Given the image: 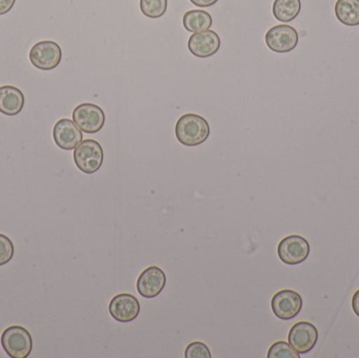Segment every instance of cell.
Returning <instances> with one entry per match:
<instances>
[{"instance_id":"6da1fadb","label":"cell","mask_w":359,"mask_h":358,"mask_svg":"<svg viewBox=\"0 0 359 358\" xmlns=\"http://www.w3.org/2000/svg\"><path fill=\"white\" fill-rule=\"evenodd\" d=\"M210 128L205 118L196 113L182 116L176 124V136L185 146H198L208 139Z\"/></svg>"},{"instance_id":"7a4b0ae2","label":"cell","mask_w":359,"mask_h":358,"mask_svg":"<svg viewBox=\"0 0 359 358\" xmlns=\"http://www.w3.org/2000/svg\"><path fill=\"white\" fill-rule=\"evenodd\" d=\"M1 346L12 358H25L31 354L33 340L31 334L21 326H11L1 336Z\"/></svg>"},{"instance_id":"3957f363","label":"cell","mask_w":359,"mask_h":358,"mask_svg":"<svg viewBox=\"0 0 359 358\" xmlns=\"http://www.w3.org/2000/svg\"><path fill=\"white\" fill-rule=\"evenodd\" d=\"M104 153L102 146L93 139L82 141L74 151L76 166L84 174H92L98 172L103 164Z\"/></svg>"},{"instance_id":"277c9868","label":"cell","mask_w":359,"mask_h":358,"mask_svg":"<svg viewBox=\"0 0 359 358\" xmlns=\"http://www.w3.org/2000/svg\"><path fill=\"white\" fill-rule=\"evenodd\" d=\"M73 121L86 134H96L102 130L105 123L104 111L93 103H82L73 111Z\"/></svg>"},{"instance_id":"5b68a950","label":"cell","mask_w":359,"mask_h":358,"mask_svg":"<svg viewBox=\"0 0 359 358\" xmlns=\"http://www.w3.org/2000/svg\"><path fill=\"white\" fill-rule=\"evenodd\" d=\"M62 52L60 46L54 41H40L34 44L29 50V61L38 69L50 71L56 69L61 62Z\"/></svg>"},{"instance_id":"8992f818","label":"cell","mask_w":359,"mask_h":358,"mask_svg":"<svg viewBox=\"0 0 359 358\" xmlns=\"http://www.w3.org/2000/svg\"><path fill=\"white\" fill-rule=\"evenodd\" d=\"M309 254L310 244L301 235H288L278 244V258L287 265L301 264L307 260Z\"/></svg>"},{"instance_id":"52a82bcc","label":"cell","mask_w":359,"mask_h":358,"mask_svg":"<svg viewBox=\"0 0 359 358\" xmlns=\"http://www.w3.org/2000/svg\"><path fill=\"white\" fill-rule=\"evenodd\" d=\"M266 44L274 53L285 54L297 48L299 34L294 27L288 25H278L266 33Z\"/></svg>"},{"instance_id":"ba28073f","label":"cell","mask_w":359,"mask_h":358,"mask_svg":"<svg viewBox=\"0 0 359 358\" xmlns=\"http://www.w3.org/2000/svg\"><path fill=\"white\" fill-rule=\"evenodd\" d=\"M274 315L283 321L294 319L303 308V298L293 290H280L271 300Z\"/></svg>"},{"instance_id":"9c48e42d","label":"cell","mask_w":359,"mask_h":358,"mask_svg":"<svg viewBox=\"0 0 359 358\" xmlns=\"http://www.w3.org/2000/svg\"><path fill=\"white\" fill-rule=\"evenodd\" d=\"M318 340V331L313 324L308 322H299L293 325L289 331V344L299 354L310 352L316 346Z\"/></svg>"},{"instance_id":"30bf717a","label":"cell","mask_w":359,"mask_h":358,"mask_svg":"<svg viewBox=\"0 0 359 358\" xmlns=\"http://www.w3.org/2000/svg\"><path fill=\"white\" fill-rule=\"evenodd\" d=\"M140 309L138 298L130 294L114 296L109 307L111 317L120 323H130L136 319L140 315Z\"/></svg>"},{"instance_id":"8fae6325","label":"cell","mask_w":359,"mask_h":358,"mask_svg":"<svg viewBox=\"0 0 359 358\" xmlns=\"http://www.w3.org/2000/svg\"><path fill=\"white\" fill-rule=\"evenodd\" d=\"M166 285V275L162 269L151 266L145 269L137 281V290L145 298H154L163 291Z\"/></svg>"},{"instance_id":"7c38bea8","label":"cell","mask_w":359,"mask_h":358,"mask_svg":"<svg viewBox=\"0 0 359 358\" xmlns=\"http://www.w3.org/2000/svg\"><path fill=\"white\" fill-rule=\"evenodd\" d=\"M221 46L219 36L215 31L207 29L194 33L188 40V50L198 58H208L213 56Z\"/></svg>"},{"instance_id":"4fadbf2b","label":"cell","mask_w":359,"mask_h":358,"mask_svg":"<svg viewBox=\"0 0 359 358\" xmlns=\"http://www.w3.org/2000/svg\"><path fill=\"white\" fill-rule=\"evenodd\" d=\"M53 137L57 146L63 151H73L82 142V130L69 119H61L55 124Z\"/></svg>"},{"instance_id":"5bb4252c","label":"cell","mask_w":359,"mask_h":358,"mask_svg":"<svg viewBox=\"0 0 359 358\" xmlns=\"http://www.w3.org/2000/svg\"><path fill=\"white\" fill-rule=\"evenodd\" d=\"M25 106V95L12 85L0 88V113L6 116H16Z\"/></svg>"},{"instance_id":"9a60e30c","label":"cell","mask_w":359,"mask_h":358,"mask_svg":"<svg viewBox=\"0 0 359 358\" xmlns=\"http://www.w3.org/2000/svg\"><path fill=\"white\" fill-rule=\"evenodd\" d=\"M334 11L339 22L348 27L359 25V0H337Z\"/></svg>"},{"instance_id":"2e32d148","label":"cell","mask_w":359,"mask_h":358,"mask_svg":"<svg viewBox=\"0 0 359 358\" xmlns=\"http://www.w3.org/2000/svg\"><path fill=\"white\" fill-rule=\"evenodd\" d=\"M183 25L190 33L207 31L212 25V17L206 11H188L184 14Z\"/></svg>"},{"instance_id":"e0dca14e","label":"cell","mask_w":359,"mask_h":358,"mask_svg":"<svg viewBox=\"0 0 359 358\" xmlns=\"http://www.w3.org/2000/svg\"><path fill=\"white\" fill-rule=\"evenodd\" d=\"M302 10L301 0H274L272 6L273 16L280 22L294 20Z\"/></svg>"},{"instance_id":"ac0fdd59","label":"cell","mask_w":359,"mask_h":358,"mask_svg":"<svg viewBox=\"0 0 359 358\" xmlns=\"http://www.w3.org/2000/svg\"><path fill=\"white\" fill-rule=\"evenodd\" d=\"M140 8L149 18H160L168 10V0H140Z\"/></svg>"},{"instance_id":"d6986e66","label":"cell","mask_w":359,"mask_h":358,"mask_svg":"<svg viewBox=\"0 0 359 358\" xmlns=\"http://www.w3.org/2000/svg\"><path fill=\"white\" fill-rule=\"evenodd\" d=\"M268 358H299V353L286 342H276L270 347Z\"/></svg>"},{"instance_id":"ffe728a7","label":"cell","mask_w":359,"mask_h":358,"mask_svg":"<svg viewBox=\"0 0 359 358\" xmlns=\"http://www.w3.org/2000/svg\"><path fill=\"white\" fill-rule=\"evenodd\" d=\"M14 245L6 235L0 233V266L8 264L14 256Z\"/></svg>"},{"instance_id":"44dd1931","label":"cell","mask_w":359,"mask_h":358,"mask_svg":"<svg viewBox=\"0 0 359 358\" xmlns=\"http://www.w3.org/2000/svg\"><path fill=\"white\" fill-rule=\"evenodd\" d=\"M186 358H211L208 347L201 342H194L188 345L185 350Z\"/></svg>"},{"instance_id":"7402d4cb","label":"cell","mask_w":359,"mask_h":358,"mask_svg":"<svg viewBox=\"0 0 359 358\" xmlns=\"http://www.w3.org/2000/svg\"><path fill=\"white\" fill-rule=\"evenodd\" d=\"M16 0H0V15L6 14L12 10Z\"/></svg>"},{"instance_id":"603a6c76","label":"cell","mask_w":359,"mask_h":358,"mask_svg":"<svg viewBox=\"0 0 359 358\" xmlns=\"http://www.w3.org/2000/svg\"><path fill=\"white\" fill-rule=\"evenodd\" d=\"M219 0H190L191 4L194 6H200V8H209V6H213L217 4Z\"/></svg>"},{"instance_id":"cb8c5ba5","label":"cell","mask_w":359,"mask_h":358,"mask_svg":"<svg viewBox=\"0 0 359 358\" xmlns=\"http://www.w3.org/2000/svg\"><path fill=\"white\" fill-rule=\"evenodd\" d=\"M352 308H353L354 313L359 317V289L352 298Z\"/></svg>"}]
</instances>
